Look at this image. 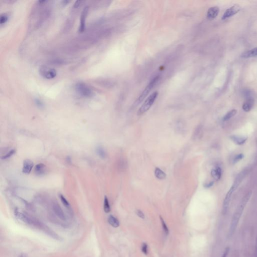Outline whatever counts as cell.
I'll return each mask as SVG.
<instances>
[{"label":"cell","instance_id":"cell-31","mask_svg":"<svg viewBox=\"0 0 257 257\" xmlns=\"http://www.w3.org/2000/svg\"><path fill=\"white\" fill-rule=\"evenodd\" d=\"M35 104L39 107H43V104L40 99H35Z\"/></svg>","mask_w":257,"mask_h":257},{"label":"cell","instance_id":"cell-8","mask_svg":"<svg viewBox=\"0 0 257 257\" xmlns=\"http://www.w3.org/2000/svg\"><path fill=\"white\" fill-rule=\"evenodd\" d=\"M241 10V7L239 5H234L233 6L231 7V8L228 9L226 11L224 14L223 15L221 19L223 20L227 19L228 18L231 17L236 15V14L239 12Z\"/></svg>","mask_w":257,"mask_h":257},{"label":"cell","instance_id":"cell-10","mask_svg":"<svg viewBox=\"0 0 257 257\" xmlns=\"http://www.w3.org/2000/svg\"><path fill=\"white\" fill-rule=\"evenodd\" d=\"M52 209H53L54 212L57 216L58 218H59L62 221H66V216L65 215L64 210H62V208L60 207V205H59L57 203H53V205H52Z\"/></svg>","mask_w":257,"mask_h":257},{"label":"cell","instance_id":"cell-13","mask_svg":"<svg viewBox=\"0 0 257 257\" xmlns=\"http://www.w3.org/2000/svg\"><path fill=\"white\" fill-rule=\"evenodd\" d=\"M254 104V100L252 97L247 98L246 101L242 105V110L246 112H249L252 109Z\"/></svg>","mask_w":257,"mask_h":257},{"label":"cell","instance_id":"cell-14","mask_svg":"<svg viewBox=\"0 0 257 257\" xmlns=\"http://www.w3.org/2000/svg\"><path fill=\"white\" fill-rule=\"evenodd\" d=\"M246 175V171H243L242 172L239 173V174H238L237 177H236L234 184H233V188H234V191H236L237 189L238 188L239 184H241V182L242 181V180L244 179L245 176Z\"/></svg>","mask_w":257,"mask_h":257},{"label":"cell","instance_id":"cell-36","mask_svg":"<svg viewBox=\"0 0 257 257\" xmlns=\"http://www.w3.org/2000/svg\"><path fill=\"white\" fill-rule=\"evenodd\" d=\"M19 257H25L23 255H22L20 256Z\"/></svg>","mask_w":257,"mask_h":257},{"label":"cell","instance_id":"cell-6","mask_svg":"<svg viewBox=\"0 0 257 257\" xmlns=\"http://www.w3.org/2000/svg\"><path fill=\"white\" fill-rule=\"evenodd\" d=\"M39 72L42 77L48 80L55 78L57 75V72L55 69L44 66L40 67Z\"/></svg>","mask_w":257,"mask_h":257},{"label":"cell","instance_id":"cell-11","mask_svg":"<svg viewBox=\"0 0 257 257\" xmlns=\"http://www.w3.org/2000/svg\"><path fill=\"white\" fill-rule=\"evenodd\" d=\"M34 166L33 161L31 160L26 159L24 161L22 168V172L25 174H29L30 173L31 170L32 169Z\"/></svg>","mask_w":257,"mask_h":257},{"label":"cell","instance_id":"cell-29","mask_svg":"<svg viewBox=\"0 0 257 257\" xmlns=\"http://www.w3.org/2000/svg\"><path fill=\"white\" fill-rule=\"evenodd\" d=\"M244 155L243 154H239L236 155L233 160V163L236 164V163H238L239 161L242 160L244 158Z\"/></svg>","mask_w":257,"mask_h":257},{"label":"cell","instance_id":"cell-7","mask_svg":"<svg viewBox=\"0 0 257 257\" xmlns=\"http://www.w3.org/2000/svg\"><path fill=\"white\" fill-rule=\"evenodd\" d=\"M89 12V7H85L82 11L80 17L78 31L79 32L83 33L85 31L86 27V20Z\"/></svg>","mask_w":257,"mask_h":257},{"label":"cell","instance_id":"cell-3","mask_svg":"<svg viewBox=\"0 0 257 257\" xmlns=\"http://www.w3.org/2000/svg\"><path fill=\"white\" fill-rule=\"evenodd\" d=\"M75 88L78 94L85 98H91L94 96V92L91 88L83 82L77 83L75 85Z\"/></svg>","mask_w":257,"mask_h":257},{"label":"cell","instance_id":"cell-35","mask_svg":"<svg viewBox=\"0 0 257 257\" xmlns=\"http://www.w3.org/2000/svg\"><path fill=\"white\" fill-rule=\"evenodd\" d=\"M255 254H256V257H257V242H256V246Z\"/></svg>","mask_w":257,"mask_h":257},{"label":"cell","instance_id":"cell-21","mask_svg":"<svg viewBox=\"0 0 257 257\" xmlns=\"http://www.w3.org/2000/svg\"><path fill=\"white\" fill-rule=\"evenodd\" d=\"M96 153L98 156L102 159L106 158L107 156L106 151L104 150V148L101 146L96 147Z\"/></svg>","mask_w":257,"mask_h":257},{"label":"cell","instance_id":"cell-18","mask_svg":"<svg viewBox=\"0 0 257 257\" xmlns=\"http://www.w3.org/2000/svg\"><path fill=\"white\" fill-rule=\"evenodd\" d=\"M231 139L233 141L238 145H242L245 143L247 140V137H242L240 136H236L234 135L231 137Z\"/></svg>","mask_w":257,"mask_h":257},{"label":"cell","instance_id":"cell-15","mask_svg":"<svg viewBox=\"0 0 257 257\" xmlns=\"http://www.w3.org/2000/svg\"><path fill=\"white\" fill-rule=\"evenodd\" d=\"M46 170H47L46 166L45 165L42 163L38 164L35 167V173L37 175H43L46 172Z\"/></svg>","mask_w":257,"mask_h":257},{"label":"cell","instance_id":"cell-28","mask_svg":"<svg viewBox=\"0 0 257 257\" xmlns=\"http://www.w3.org/2000/svg\"><path fill=\"white\" fill-rule=\"evenodd\" d=\"M160 220H161V223H162V228H163V230H164V231L165 233V234H169V229H168V228L167 226V225H166V223H165L164 220H163V218L160 216Z\"/></svg>","mask_w":257,"mask_h":257},{"label":"cell","instance_id":"cell-19","mask_svg":"<svg viewBox=\"0 0 257 257\" xmlns=\"http://www.w3.org/2000/svg\"><path fill=\"white\" fill-rule=\"evenodd\" d=\"M155 175L157 179L163 180L166 177V174L159 168L156 167L154 171Z\"/></svg>","mask_w":257,"mask_h":257},{"label":"cell","instance_id":"cell-4","mask_svg":"<svg viewBox=\"0 0 257 257\" xmlns=\"http://www.w3.org/2000/svg\"><path fill=\"white\" fill-rule=\"evenodd\" d=\"M158 93L157 91H155L152 93L150 96H148L146 100L145 101L143 104L142 105L140 109L138 111V115H142L150 109V107H151L155 101L156 99L158 96Z\"/></svg>","mask_w":257,"mask_h":257},{"label":"cell","instance_id":"cell-33","mask_svg":"<svg viewBox=\"0 0 257 257\" xmlns=\"http://www.w3.org/2000/svg\"><path fill=\"white\" fill-rule=\"evenodd\" d=\"M213 184H214V181H211V182H208V183H207L204 184V187L208 188L212 187L213 185Z\"/></svg>","mask_w":257,"mask_h":257},{"label":"cell","instance_id":"cell-32","mask_svg":"<svg viewBox=\"0 0 257 257\" xmlns=\"http://www.w3.org/2000/svg\"><path fill=\"white\" fill-rule=\"evenodd\" d=\"M136 213L137 214V215L138 216H139L140 218H145V215L144 214L143 212H142L141 210H136Z\"/></svg>","mask_w":257,"mask_h":257},{"label":"cell","instance_id":"cell-34","mask_svg":"<svg viewBox=\"0 0 257 257\" xmlns=\"http://www.w3.org/2000/svg\"><path fill=\"white\" fill-rule=\"evenodd\" d=\"M229 248H226V249L225 250V252L223 253V256H222V257H227V256H228V254H229Z\"/></svg>","mask_w":257,"mask_h":257},{"label":"cell","instance_id":"cell-30","mask_svg":"<svg viewBox=\"0 0 257 257\" xmlns=\"http://www.w3.org/2000/svg\"><path fill=\"white\" fill-rule=\"evenodd\" d=\"M142 251L143 253L147 255L148 254V246L146 243H143L142 246Z\"/></svg>","mask_w":257,"mask_h":257},{"label":"cell","instance_id":"cell-1","mask_svg":"<svg viewBox=\"0 0 257 257\" xmlns=\"http://www.w3.org/2000/svg\"><path fill=\"white\" fill-rule=\"evenodd\" d=\"M48 1H38L33 8L30 16L29 28L38 29L49 19L51 8Z\"/></svg>","mask_w":257,"mask_h":257},{"label":"cell","instance_id":"cell-17","mask_svg":"<svg viewBox=\"0 0 257 257\" xmlns=\"http://www.w3.org/2000/svg\"><path fill=\"white\" fill-rule=\"evenodd\" d=\"M221 174H222V170L221 168L219 166H217L216 167H215L211 171V175L212 177L216 180H219L220 179Z\"/></svg>","mask_w":257,"mask_h":257},{"label":"cell","instance_id":"cell-12","mask_svg":"<svg viewBox=\"0 0 257 257\" xmlns=\"http://www.w3.org/2000/svg\"><path fill=\"white\" fill-rule=\"evenodd\" d=\"M220 12L218 7H212L209 9L207 13V18L209 20L214 19L218 16Z\"/></svg>","mask_w":257,"mask_h":257},{"label":"cell","instance_id":"cell-25","mask_svg":"<svg viewBox=\"0 0 257 257\" xmlns=\"http://www.w3.org/2000/svg\"><path fill=\"white\" fill-rule=\"evenodd\" d=\"M202 127L200 126H199L196 128L193 135L194 139H199L200 138V136L202 135Z\"/></svg>","mask_w":257,"mask_h":257},{"label":"cell","instance_id":"cell-27","mask_svg":"<svg viewBox=\"0 0 257 257\" xmlns=\"http://www.w3.org/2000/svg\"><path fill=\"white\" fill-rule=\"evenodd\" d=\"M16 153V150L15 149H12L10 150V151L8 153H7L6 154L4 155L2 157V159L3 160H6L7 159L10 158L14 154Z\"/></svg>","mask_w":257,"mask_h":257},{"label":"cell","instance_id":"cell-5","mask_svg":"<svg viewBox=\"0 0 257 257\" xmlns=\"http://www.w3.org/2000/svg\"><path fill=\"white\" fill-rule=\"evenodd\" d=\"M159 80V77H158V76H157V77H154V78L151 80V81L150 82V83L148 84V85L146 86V88H145L144 91L142 92L141 94L140 95L139 98L138 99L137 101H136V103H135L136 105H138V104L141 103L142 101H143L144 99L148 96V94L149 93L150 91H151L153 87L156 84Z\"/></svg>","mask_w":257,"mask_h":257},{"label":"cell","instance_id":"cell-20","mask_svg":"<svg viewBox=\"0 0 257 257\" xmlns=\"http://www.w3.org/2000/svg\"><path fill=\"white\" fill-rule=\"evenodd\" d=\"M108 222L109 223L110 225H111L114 228H118L120 226L119 220L112 215H110L109 217Z\"/></svg>","mask_w":257,"mask_h":257},{"label":"cell","instance_id":"cell-9","mask_svg":"<svg viewBox=\"0 0 257 257\" xmlns=\"http://www.w3.org/2000/svg\"><path fill=\"white\" fill-rule=\"evenodd\" d=\"M234 191H234V188L231 186V188L229 191L228 193H226V196L223 202V211L222 212H223V215H226L228 212L229 204H230V202L231 200V196H232L233 192H234Z\"/></svg>","mask_w":257,"mask_h":257},{"label":"cell","instance_id":"cell-24","mask_svg":"<svg viewBox=\"0 0 257 257\" xmlns=\"http://www.w3.org/2000/svg\"><path fill=\"white\" fill-rule=\"evenodd\" d=\"M104 210L106 213H109L110 212H111V207L110 205L109 201L106 196H104Z\"/></svg>","mask_w":257,"mask_h":257},{"label":"cell","instance_id":"cell-16","mask_svg":"<svg viewBox=\"0 0 257 257\" xmlns=\"http://www.w3.org/2000/svg\"><path fill=\"white\" fill-rule=\"evenodd\" d=\"M257 56V47L244 52L241 55L242 58H249Z\"/></svg>","mask_w":257,"mask_h":257},{"label":"cell","instance_id":"cell-23","mask_svg":"<svg viewBox=\"0 0 257 257\" xmlns=\"http://www.w3.org/2000/svg\"><path fill=\"white\" fill-rule=\"evenodd\" d=\"M59 198H60L61 202H62V204H63V205H64V207H65L68 210H69V211H71V210H72L71 206H70V204H69V202H68L66 199V198L64 196V195H62V194H60V195H59Z\"/></svg>","mask_w":257,"mask_h":257},{"label":"cell","instance_id":"cell-26","mask_svg":"<svg viewBox=\"0 0 257 257\" xmlns=\"http://www.w3.org/2000/svg\"><path fill=\"white\" fill-rule=\"evenodd\" d=\"M9 19V15L6 13L2 14L0 16V24L1 25L5 24Z\"/></svg>","mask_w":257,"mask_h":257},{"label":"cell","instance_id":"cell-22","mask_svg":"<svg viewBox=\"0 0 257 257\" xmlns=\"http://www.w3.org/2000/svg\"><path fill=\"white\" fill-rule=\"evenodd\" d=\"M237 112V111L236 110H232L225 115V116L223 118V120L224 122L229 120V119H231V118L236 115Z\"/></svg>","mask_w":257,"mask_h":257},{"label":"cell","instance_id":"cell-2","mask_svg":"<svg viewBox=\"0 0 257 257\" xmlns=\"http://www.w3.org/2000/svg\"><path fill=\"white\" fill-rule=\"evenodd\" d=\"M251 195H252V192H248L246 194V196H245L244 198L242 199V202L239 204V205L238 206V208H237L236 212L233 215V218H232L230 228H229V237H232L234 233L236 231V228L237 227L238 223L239 222L242 212H244L245 207H246V204L250 199Z\"/></svg>","mask_w":257,"mask_h":257}]
</instances>
